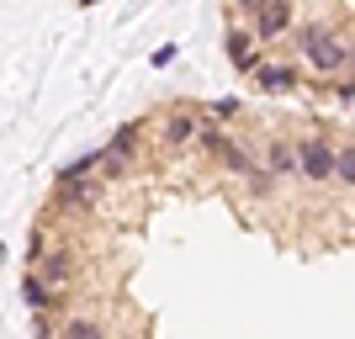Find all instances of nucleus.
Masks as SVG:
<instances>
[{
	"label": "nucleus",
	"instance_id": "obj_1",
	"mask_svg": "<svg viewBox=\"0 0 355 339\" xmlns=\"http://www.w3.org/2000/svg\"><path fill=\"white\" fill-rule=\"evenodd\" d=\"M297 159H302V180H313V186H329V180L340 175V148L329 144L324 133L297 138Z\"/></svg>",
	"mask_w": 355,
	"mask_h": 339
},
{
	"label": "nucleus",
	"instance_id": "obj_2",
	"mask_svg": "<svg viewBox=\"0 0 355 339\" xmlns=\"http://www.w3.org/2000/svg\"><path fill=\"white\" fill-rule=\"evenodd\" d=\"M302 59H308L313 74H340V69H350V64H355V37H345V32H329L324 43H313Z\"/></svg>",
	"mask_w": 355,
	"mask_h": 339
},
{
	"label": "nucleus",
	"instance_id": "obj_3",
	"mask_svg": "<svg viewBox=\"0 0 355 339\" xmlns=\"http://www.w3.org/2000/svg\"><path fill=\"white\" fill-rule=\"evenodd\" d=\"M286 32H297V0H266L260 16H254V37H260V43H276Z\"/></svg>",
	"mask_w": 355,
	"mask_h": 339
},
{
	"label": "nucleus",
	"instance_id": "obj_4",
	"mask_svg": "<svg viewBox=\"0 0 355 339\" xmlns=\"http://www.w3.org/2000/svg\"><path fill=\"white\" fill-rule=\"evenodd\" d=\"M254 27H228V37H223V48H228V64H234V74H260V53H254Z\"/></svg>",
	"mask_w": 355,
	"mask_h": 339
},
{
	"label": "nucleus",
	"instance_id": "obj_5",
	"mask_svg": "<svg viewBox=\"0 0 355 339\" xmlns=\"http://www.w3.org/2000/svg\"><path fill=\"white\" fill-rule=\"evenodd\" d=\"M202 128H207V122H202V112H196V106H180V112H170V117H164V144L170 148H186V144H196V138H202Z\"/></svg>",
	"mask_w": 355,
	"mask_h": 339
},
{
	"label": "nucleus",
	"instance_id": "obj_6",
	"mask_svg": "<svg viewBox=\"0 0 355 339\" xmlns=\"http://www.w3.org/2000/svg\"><path fill=\"white\" fill-rule=\"evenodd\" d=\"M21 297H27V308H32V313L64 308V292H59V286H48V281L37 276V270H27V276H21Z\"/></svg>",
	"mask_w": 355,
	"mask_h": 339
},
{
	"label": "nucleus",
	"instance_id": "obj_7",
	"mask_svg": "<svg viewBox=\"0 0 355 339\" xmlns=\"http://www.w3.org/2000/svg\"><path fill=\"white\" fill-rule=\"evenodd\" d=\"M254 90H266V96H286V90H297V69H292V64H260Z\"/></svg>",
	"mask_w": 355,
	"mask_h": 339
},
{
	"label": "nucleus",
	"instance_id": "obj_8",
	"mask_svg": "<svg viewBox=\"0 0 355 339\" xmlns=\"http://www.w3.org/2000/svg\"><path fill=\"white\" fill-rule=\"evenodd\" d=\"M266 170L276 180H286V175H302V159H297V144H282V138H276V144L266 148Z\"/></svg>",
	"mask_w": 355,
	"mask_h": 339
},
{
	"label": "nucleus",
	"instance_id": "obj_9",
	"mask_svg": "<svg viewBox=\"0 0 355 339\" xmlns=\"http://www.w3.org/2000/svg\"><path fill=\"white\" fill-rule=\"evenodd\" d=\"M69 270H74V266H69V254L59 250V254H43V266H37V276H43L48 286H59V292H64V281H69Z\"/></svg>",
	"mask_w": 355,
	"mask_h": 339
},
{
	"label": "nucleus",
	"instance_id": "obj_10",
	"mask_svg": "<svg viewBox=\"0 0 355 339\" xmlns=\"http://www.w3.org/2000/svg\"><path fill=\"white\" fill-rule=\"evenodd\" d=\"M138 128H144V122H122L117 133L106 138V154H117V159H128V154L138 148Z\"/></svg>",
	"mask_w": 355,
	"mask_h": 339
},
{
	"label": "nucleus",
	"instance_id": "obj_11",
	"mask_svg": "<svg viewBox=\"0 0 355 339\" xmlns=\"http://www.w3.org/2000/svg\"><path fill=\"white\" fill-rule=\"evenodd\" d=\"M64 339H106V329L96 324V318H69V324H64Z\"/></svg>",
	"mask_w": 355,
	"mask_h": 339
},
{
	"label": "nucleus",
	"instance_id": "obj_12",
	"mask_svg": "<svg viewBox=\"0 0 355 339\" xmlns=\"http://www.w3.org/2000/svg\"><path fill=\"white\" fill-rule=\"evenodd\" d=\"M334 180H340V186H355V144L340 148V175H334Z\"/></svg>",
	"mask_w": 355,
	"mask_h": 339
},
{
	"label": "nucleus",
	"instance_id": "obj_13",
	"mask_svg": "<svg viewBox=\"0 0 355 339\" xmlns=\"http://www.w3.org/2000/svg\"><path fill=\"white\" fill-rule=\"evenodd\" d=\"M329 32H334V27H318V21H313V27H297V48H302V53H308L313 43H324Z\"/></svg>",
	"mask_w": 355,
	"mask_h": 339
},
{
	"label": "nucleus",
	"instance_id": "obj_14",
	"mask_svg": "<svg viewBox=\"0 0 355 339\" xmlns=\"http://www.w3.org/2000/svg\"><path fill=\"white\" fill-rule=\"evenodd\" d=\"M244 186H250V196H270V186H276V175H270L266 164H260V170H254V175L244 180Z\"/></svg>",
	"mask_w": 355,
	"mask_h": 339
},
{
	"label": "nucleus",
	"instance_id": "obj_15",
	"mask_svg": "<svg viewBox=\"0 0 355 339\" xmlns=\"http://www.w3.org/2000/svg\"><path fill=\"white\" fill-rule=\"evenodd\" d=\"M207 112H212V122H228V117H239V96H218V101H212Z\"/></svg>",
	"mask_w": 355,
	"mask_h": 339
},
{
	"label": "nucleus",
	"instance_id": "obj_16",
	"mask_svg": "<svg viewBox=\"0 0 355 339\" xmlns=\"http://www.w3.org/2000/svg\"><path fill=\"white\" fill-rule=\"evenodd\" d=\"M101 175L106 180H122V175H128V159H117V154H106V148H101Z\"/></svg>",
	"mask_w": 355,
	"mask_h": 339
},
{
	"label": "nucleus",
	"instance_id": "obj_17",
	"mask_svg": "<svg viewBox=\"0 0 355 339\" xmlns=\"http://www.w3.org/2000/svg\"><path fill=\"white\" fill-rule=\"evenodd\" d=\"M175 53H180L175 43H164V48H154V59H148V64H154V69H164V64H175Z\"/></svg>",
	"mask_w": 355,
	"mask_h": 339
},
{
	"label": "nucleus",
	"instance_id": "obj_18",
	"mask_svg": "<svg viewBox=\"0 0 355 339\" xmlns=\"http://www.w3.org/2000/svg\"><path fill=\"white\" fill-rule=\"evenodd\" d=\"M329 90H334L340 101H355V80H345V85H329Z\"/></svg>",
	"mask_w": 355,
	"mask_h": 339
},
{
	"label": "nucleus",
	"instance_id": "obj_19",
	"mask_svg": "<svg viewBox=\"0 0 355 339\" xmlns=\"http://www.w3.org/2000/svg\"><path fill=\"white\" fill-rule=\"evenodd\" d=\"M260 6L266 0H234V11H250V16H260Z\"/></svg>",
	"mask_w": 355,
	"mask_h": 339
},
{
	"label": "nucleus",
	"instance_id": "obj_20",
	"mask_svg": "<svg viewBox=\"0 0 355 339\" xmlns=\"http://www.w3.org/2000/svg\"><path fill=\"white\" fill-rule=\"evenodd\" d=\"M80 6H101V0H80Z\"/></svg>",
	"mask_w": 355,
	"mask_h": 339
}]
</instances>
